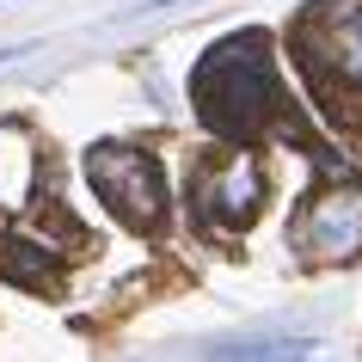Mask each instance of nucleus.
<instances>
[{
	"instance_id": "obj_7",
	"label": "nucleus",
	"mask_w": 362,
	"mask_h": 362,
	"mask_svg": "<svg viewBox=\"0 0 362 362\" xmlns=\"http://www.w3.org/2000/svg\"><path fill=\"white\" fill-rule=\"evenodd\" d=\"M332 56H338V68H344V74H350V80L362 86V6H350V13L338 19V37H332Z\"/></svg>"
},
{
	"instance_id": "obj_4",
	"label": "nucleus",
	"mask_w": 362,
	"mask_h": 362,
	"mask_svg": "<svg viewBox=\"0 0 362 362\" xmlns=\"http://www.w3.org/2000/svg\"><path fill=\"white\" fill-rule=\"evenodd\" d=\"M258 197H264V172L252 160V148H240L228 166L209 178V209L228 221V228H246L252 215H258Z\"/></svg>"
},
{
	"instance_id": "obj_5",
	"label": "nucleus",
	"mask_w": 362,
	"mask_h": 362,
	"mask_svg": "<svg viewBox=\"0 0 362 362\" xmlns=\"http://www.w3.org/2000/svg\"><path fill=\"white\" fill-rule=\"evenodd\" d=\"M0 270H6L13 283H25V288H49V276H56V252L31 246V240H0Z\"/></svg>"
},
{
	"instance_id": "obj_2",
	"label": "nucleus",
	"mask_w": 362,
	"mask_h": 362,
	"mask_svg": "<svg viewBox=\"0 0 362 362\" xmlns=\"http://www.w3.org/2000/svg\"><path fill=\"white\" fill-rule=\"evenodd\" d=\"M86 178H93V191L111 203V215L129 221V228H153L160 209H166L160 166H153L141 148H93L86 153Z\"/></svg>"
},
{
	"instance_id": "obj_1",
	"label": "nucleus",
	"mask_w": 362,
	"mask_h": 362,
	"mask_svg": "<svg viewBox=\"0 0 362 362\" xmlns=\"http://www.w3.org/2000/svg\"><path fill=\"white\" fill-rule=\"evenodd\" d=\"M197 93H203V117L221 135H246L252 123H264L276 105V74H270L264 37H233L221 43L203 68H197Z\"/></svg>"
},
{
	"instance_id": "obj_3",
	"label": "nucleus",
	"mask_w": 362,
	"mask_h": 362,
	"mask_svg": "<svg viewBox=\"0 0 362 362\" xmlns=\"http://www.w3.org/2000/svg\"><path fill=\"white\" fill-rule=\"evenodd\" d=\"M301 233H307V246L320 252V258H350V252H362V191L356 185L320 191Z\"/></svg>"
},
{
	"instance_id": "obj_6",
	"label": "nucleus",
	"mask_w": 362,
	"mask_h": 362,
	"mask_svg": "<svg viewBox=\"0 0 362 362\" xmlns=\"http://www.w3.org/2000/svg\"><path fill=\"white\" fill-rule=\"evenodd\" d=\"M307 356H313V344H301V338H252V344L215 350L209 362H307Z\"/></svg>"
}]
</instances>
